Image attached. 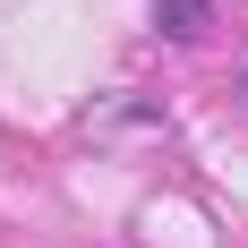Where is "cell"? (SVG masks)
<instances>
[{
    "instance_id": "1",
    "label": "cell",
    "mask_w": 248,
    "mask_h": 248,
    "mask_svg": "<svg viewBox=\"0 0 248 248\" xmlns=\"http://www.w3.org/2000/svg\"><path fill=\"white\" fill-rule=\"evenodd\" d=\"M120 128H163V111H154L146 94H111L86 111V137H120Z\"/></svg>"
},
{
    "instance_id": "2",
    "label": "cell",
    "mask_w": 248,
    "mask_h": 248,
    "mask_svg": "<svg viewBox=\"0 0 248 248\" xmlns=\"http://www.w3.org/2000/svg\"><path fill=\"white\" fill-rule=\"evenodd\" d=\"M154 26H163L171 43H197L205 26H214V0H154Z\"/></svg>"
},
{
    "instance_id": "3",
    "label": "cell",
    "mask_w": 248,
    "mask_h": 248,
    "mask_svg": "<svg viewBox=\"0 0 248 248\" xmlns=\"http://www.w3.org/2000/svg\"><path fill=\"white\" fill-rule=\"evenodd\" d=\"M231 103H240V111H248V60H240V69H231Z\"/></svg>"
}]
</instances>
